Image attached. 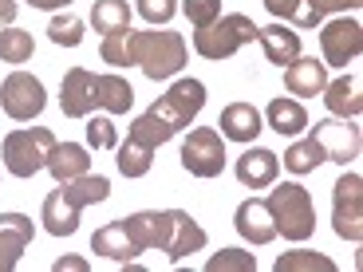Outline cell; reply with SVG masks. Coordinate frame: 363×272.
<instances>
[{"label": "cell", "mask_w": 363, "mask_h": 272, "mask_svg": "<svg viewBox=\"0 0 363 272\" xmlns=\"http://www.w3.org/2000/svg\"><path fill=\"white\" fill-rule=\"evenodd\" d=\"M272 213V225L284 241H296L304 245L312 233H316V205H312V193L300 186V181H281L277 190L264 198Z\"/></svg>", "instance_id": "cell-1"}, {"label": "cell", "mask_w": 363, "mask_h": 272, "mask_svg": "<svg viewBox=\"0 0 363 272\" xmlns=\"http://www.w3.org/2000/svg\"><path fill=\"white\" fill-rule=\"evenodd\" d=\"M130 60L146 79H170L186 67V40L178 32H135L130 28Z\"/></svg>", "instance_id": "cell-2"}, {"label": "cell", "mask_w": 363, "mask_h": 272, "mask_svg": "<svg viewBox=\"0 0 363 272\" xmlns=\"http://www.w3.org/2000/svg\"><path fill=\"white\" fill-rule=\"evenodd\" d=\"M55 150V135L48 127H20L12 135H4V170L12 178H32V174L48 170V158Z\"/></svg>", "instance_id": "cell-3"}, {"label": "cell", "mask_w": 363, "mask_h": 272, "mask_svg": "<svg viewBox=\"0 0 363 272\" xmlns=\"http://www.w3.org/2000/svg\"><path fill=\"white\" fill-rule=\"evenodd\" d=\"M257 40V24L245 16V12H229V16H218L209 28H198L194 32V52L201 60H229L237 55L245 44Z\"/></svg>", "instance_id": "cell-4"}, {"label": "cell", "mask_w": 363, "mask_h": 272, "mask_svg": "<svg viewBox=\"0 0 363 272\" xmlns=\"http://www.w3.org/2000/svg\"><path fill=\"white\" fill-rule=\"evenodd\" d=\"M201 107H206V83L201 79H178L166 95H158V99L150 103V115L178 135V130H186L194 118L201 115Z\"/></svg>", "instance_id": "cell-5"}, {"label": "cell", "mask_w": 363, "mask_h": 272, "mask_svg": "<svg viewBox=\"0 0 363 272\" xmlns=\"http://www.w3.org/2000/svg\"><path fill=\"white\" fill-rule=\"evenodd\" d=\"M206 241H209L206 229H201L186 209H162V213H158V245L155 249H162L174 264L186 261L190 253H201Z\"/></svg>", "instance_id": "cell-6"}, {"label": "cell", "mask_w": 363, "mask_h": 272, "mask_svg": "<svg viewBox=\"0 0 363 272\" xmlns=\"http://www.w3.org/2000/svg\"><path fill=\"white\" fill-rule=\"evenodd\" d=\"M332 229L336 237L359 245L363 241V178L359 174H340V181L332 186Z\"/></svg>", "instance_id": "cell-7"}, {"label": "cell", "mask_w": 363, "mask_h": 272, "mask_svg": "<svg viewBox=\"0 0 363 272\" xmlns=\"http://www.w3.org/2000/svg\"><path fill=\"white\" fill-rule=\"evenodd\" d=\"M182 166L194 178H218L225 170V138L213 127H194L182 142Z\"/></svg>", "instance_id": "cell-8"}, {"label": "cell", "mask_w": 363, "mask_h": 272, "mask_svg": "<svg viewBox=\"0 0 363 272\" xmlns=\"http://www.w3.org/2000/svg\"><path fill=\"white\" fill-rule=\"evenodd\" d=\"M308 135L320 142L328 162H336V166H347L363 150V130L355 127V118H336V115L320 118L316 127H308Z\"/></svg>", "instance_id": "cell-9"}, {"label": "cell", "mask_w": 363, "mask_h": 272, "mask_svg": "<svg viewBox=\"0 0 363 272\" xmlns=\"http://www.w3.org/2000/svg\"><path fill=\"white\" fill-rule=\"evenodd\" d=\"M44 103H48V91L36 75L12 72L9 79L0 83V107H4V115H9L12 123H32V118L44 110Z\"/></svg>", "instance_id": "cell-10"}, {"label": "cell", "mask_w": 363, "mask_h": 272, "mask_svg": "<svg viewBox=\"0 0 363 272\" xmlns=\"http://www.w3.org/2000/svg\"><path fill=\"white\" fill-rule=\"evenodd\" d=\"M320 52H324V64L328 67H347L352 60H359L363 52V28L359 20H328L320 28Z\"/></svg>", "instance_id": "cell-11"}, {"label": "cell", "mask_w": 363, "mask_h": 272, "mask_svg": "<svg viewBox=\"0 0 363 272\" xmlns=\"http://www.w3.org/2000/svg\"><path fill=\"white\" fill-rule=\"evenodd\" d=\"M91 253L107 256V261H118V264H130V261H138L146 249L138 245L130 221L123 217V221H111V225L95 229V237H91Z\"/></svg>", "instance_id": "cell-12"}, {"label": "cell", "mask_w": 363, "mask_h": 272, "mask_svg": "<svg viewBox=\"0 0 363 272\" xmlns=\"http://www.w3.org/2000/svg\"><path fill=\"white\" fill-rule=\"evenodd\" d=\"M95 107H99V103H95V72H87V67L64 72V83H60V110H64L67 118H87Z\"/></svg>", "instance_id": "cell-13"}, {"label": "cell", "mask_w": 363, "mask_h": 272, "mask_svg": "<svg viewBox=\"0 0 363 272\" xmlns=\"http://www.w3.org/2000/svg\"><path fill=\"white\" fill-rule=\"evenodd\" d=\"M36 225L24 213H0V272H12L24 256V249L32 245Z\"/></svg>", "instance_id": "cell-14"}, {"label": "cell", "mask_w": 363, "mask_h": 272, "mask_svg": "<svg viewBox=\"0 0 363 272\" xmlns=\"http://www.w3.org/2000/svg\"><path fill=\"white\" fill-rule=\"evenodd\" d=\"M233 229L241 233V241L249 245H269L277 237V225H272V213L264 205V198H245L233 213Z\"/></svg>", "instance_id": "cell-15"}, {"label": "cell", "mask_w": 363, "mask_h": 272, "mask_svg": "<svg viewBox=\"0 0 363 272\" xmlns=\"http://www.w3.org/2000/svg\"><path fill=\"white\" fill-rule=\"evenodd\" d=\"M233 170H237V181H241V186L264 190V186H272L277 174H281V158L272 154V150H264V146H249L245 154L237 158Z\"/></svg>", "instance_id": "cell-16"}, {"label": "cell", "mask_w": 363, "mask_h": 272, "mask_svg": "<svg viewBox=\"0 0 363 272\" xmlns=\"http://www.w3.org/2000/svg\"><path fill=\"white\" fill-rule=\"evenodd\" d=\"M79 213L83 209L75 205L72 198H67V190L60 186V190H52L44 198V209H40V221H44V229L52 237H72L75 229H79Z\"/></svg>", "instance_id": "cell-17"}, {"label": "cell", "mask_w": 363, "mask_h": 272, "mask_svg": "<svg viewBox=\"0 0 363 272\" xmlns=\"http://www.w3.org/2000/svg\"><path fill=\"white\" fill-rule=\"evenodd\" d=\"M284 87H289V95L316 99L320 91L328 87V64L324 60H292L284 67Z\"/></svg>", "instance_id": "cell-18"}, {"label": "cell", "mask_w": 363, "mask_h": 272, "mask_svg": "<svg viewBox=\"0 0 363 272\" xmlns=\"http://www.w3.org/2000/svg\"><path fill=\"white\" fill-rule=\"evenodd\" d=\"M218 127H221V138H229V142H253L264 130V123H261V110L253 103H229L221 110Z\"/></svg>", "instance_id": "cell-19"}, {"label": "cell", "mask_w": 363, "mask_h": 272, "mask_svg": "<svg viewBox=\"0 0 363 272\" xmlns=\"http://www.w3.org/2000/svg\"><path fill=\"white\" fill-rule=\"evenodd\" d=\"M363 79L359 75H340V79H332L320 95H324L328 110L336 118H359L363 115Z\"/></svg>", "instance_id": "cell-20"}, {"label": "cell", "mask_w": 363, "mask_h": 272, "mask_svg": "<svg viewBox=\"0 0 363 272\" xmlns=\"http://www.w3.org/2000/svg\"><path fill=\"white\" fill-rule=\"evenodd\" d=\"M257 40H261L269 64L277 67H289L292 60H300V36L289 32L284 24H269V28H257Z\"/></svg>", "instance_id": "cell-21"}, {"label": "cell", "mask_w": 363, "mask_h": 272, "mask_svg": "<svg viewBox=\"0 0 363 272\" xmlns=\"http://www.w3.org/2000/svg\"><path fill=\"white\" fill-rule=\"evenodd\" d=\"M48 170H52V178L64 186V181H75L79 174L91 170V154H87V146L79 142H55L52 158H48Z\"/></svg>", "instance_id": "cell-22"}, {"label": "cell", "mask_w": 363, "mask_h": 272, "mask_svg": "<svg viewBox=\"0 0 363 272\" xmlns=\"http://www.w3.org/2000/svg\"><path fill=\"white\" fill-rule=\"evenodd\" d=\"M95 103L107 115H127L135 103V87L123 75H95Z\"/></svg>", "instance_id": "cell-23"}, {"label": "cell", "mask_w": 363, "mask_h": 272, "mask_svg": "<svg viewBox=\"0 0 363 272\" xmlns=\"http://www.w3.org/2000/svg\"><path fill=\"white\" fill-rule=\"evenodd\" d=\"M264 118H269V127L281 138H296L300 130H308V110L300 107L296 99H272Z\"/></svg>", "instance_id": "cell-24"}, {"label": "cell", "mask_w": 363, "mask_h": 272, "mask_svg": "<svg viewBox=\"0 0 363 272\" xmlns=\"http://www.w3.org/2000/svg\"><path fill=\"white\" fill-rule=\"evenodd\" d=\"M115 150H118L115 166H118V174H123V178H146V174H150V166H155V146L138 142V138H130V135H127V142L115 146Z\"/></svg>", "instance_id": "cell-25"}, {"label": "cell", "mask_w": 363, "mask_h": 272, "mask_svg": "<svg viewBox=\"0 0 363 272\" xmlns=\"http://www.w3.org/2000/svg\"><path fill=\"white\" fill-rule=\"evenodd\" d=\"M91 24H95V32H103V36H111V32H127L130 28V4L127 0H95Z\"/></svg>", "instance_id": "cell-26"}, {"label": "cell", "mask_w": 363, "mask_h": 272, "mask_svg": "<svg viewBox=\"0 0 363 272\" xmlns=\"http://www.w3.org/2000/svg\"><path fill=\"white\" fill-rule=\"evenodd\" d=\"M64 190H67V198L75 201V205H95V201H107V193H111V181L103 178V174H79L75 181H64Z\"/></svg>", "instance_id": "cell-27"}, {"label": "cell", "mask_w": 363, "mask_h": 272, "mask_svg": "<svg viewBox=\"0 0 363 272\" xmlns=\"http://www.w3.org/2000/svg\"><path fill=\"white\" fill-rule=\"evenodd\" d=\"M272 268L277 272H336V261L324 253H312V249H296V253H281Z\"/></svg>", "instance_id": "cell-28"}, {"label": "cell", "mask_w": 363, "mask_h": 272, "mask_svg": "<svg viewBox=\"0 0 363 272\" xmlns=\"http://www.w3.org/2000/svg\"><path fill=\"white\" fill-rule=\"evenodd\" d=\"M320 162H328V158H324V150H320V142L312 135L292 142L289 150H284V170H292V174H312Z\"/></svg>", "instance_id": "cell-29"}, {"label": "cell", "mask_w": 363, "mask_h": 272, "mask_svg": "<svg viewBox=\"0 0 363 272\" xmlns=\"http://www.w3.org/2000/svg\"><path fill=\"white\" fill-rule=\"evenodd\" d=\"M32 52H36V44H32V36H28L24 28L9 24L0 32V64H28Z\"/></svg>", "instance_id": "cell-30"}, {"label": "cell", "mask_w": 363, "mask_h": 272, "mask_svg": "<svg viewBox=\"0 0 363 272\" xmlns=\"http://www.w3.org/2000/svg\"><path fill=\"white\" fill-rule=\"evenodd\" d=\"M264 8L277 20H292L296 28H320V16L308 8V0H264Z\"/></svg>", "instance_id": "cell-31"}, {"label": "cell", "mask_w": 363, "mask_h": 272, "mask_svg": "<svg viewBox=\"0 0 363 272\" xmlns=\"http://www.w3.org/2000/svg\"><path fill=\"white\" fill-rule=\"evenodd\" d=\"M130 138H138V142H146V146H155V150H158L162 142H170V138H174V130L166 127V123H158L150 110H143V115L130 123Z\"/></svg>", "instance_id": "cell-32"}, {"label": "cell", "mask_w": 363, "mask_h": 272, "mask_svg": "<svg viewBox=\"0 0 363 272\" xmlns=\"http://www.w3.org/2000/svg\"><path fill=\"white\" fill-rule=\"evenodd\" d=\"M206 272H257V256L245 249H221L218 256H209Z\"/></svg>", "instance_id": "cell-33"}, {"label": "cell", "mask_w": 363, "mask_h": 272, "mask_svg": "<svg viewBox=\"0 0 363 272\" xmlns=\"http://www.w3.org/2000/svg\"><path fill=\"white\" fill-rule=\"evenodd\" d=\"M48 36L60 47H79L83 44V20L72 16V12H64V16H55L52 24H48Z\"/></svg>", "instance_id": "cell-34"}, {"label": "cell", "mask_w": 363, "mask_h": 272, "mask_svg": "<svg viewBox=\"0 0 363 272\" xmlns=\"http://www.w3.org/2000/svg\"><path fill=\"white\" fill-rule=\"evenodd\" d=\"M87 146L91 150H115L118 146V130L107 115H87Z\"/></svg>", "instance_id": "cell-35"}, {"label": "cell", "mask_w": 363, "mask_h": 272, "mask_svg": "<svg viewBox=\"0 0 363 272\" xmlns=\"http://www.w3.org/2000/svg\"><path fill=\"white\" fill-rule=\"evenodd\" d=\"M99 55H103V64H111V67H130L135 64V60H130V28L127 32H111V36H103Z\"/></svg>", "instance_id": "cell-36"}, {"label": "cell", "mask_w": 363, "mask_h": 272, "mask_svg": "<svg viewBox=\"0 0 363 272\" xmlns=\"http://www.w3.org/2000/svg\"><path fill=\"white\" fill-rule=\"evenodd\" d=\"M182 12L190 16L194 28H209L221 16V0H182Z\"/></svg>", "instance_id": "cell-37"}, {"label": "cell", "mask_w": 363, "mask_h": 272, "mask_svg": "<svg viewBox=\"0 0 363 272\" xmlns=\"http://www.w3.org/2000/svg\"><path fill=\"white\" fill-rule=\"evenodd\" d=\"M138 12H143L146 24H170L178 4L174 0H138Z\"/></svg>", "instance_id": "cell-38"}, {"label": "cell", "mask_w": 363, "mask_h": 272, "mask_svg": "<svg viewBox=\"0 0 363 272\" xmlns=\"http://www.w3.org/2000/svg\"><path fill=\"white\" fill-rule=\"evenodd\" d=\"M363 0H308V8L316 12L320 20L328 16V12H347V8H359Z\"/></svg>", "instance_id": "cell-39"}, {"label": "cell", "mask_w": 363, "mask_h": 272, "mask_svg": "<svg viewBox=\"0 0 363 272\" xmlns=\"http://www.w3.org/2000/svg\"><path fill=\"white\" fill-rule=\"evenodd\" d=\"M52 268L55 272H87V261H83V256H60Z\"/></svg>", "instance_id": "cell-40"}, {"label": "cell", "mask_w": 363, "mask_h": 272, "mask_svg": "<svg viewBox=\"0 0 363 272\" xmlns=\"http://www.w3.org/2000/svg\"><path fill=\"white\" fill-rule=\"evenodd\" d=\"M16 20V0H0V32Z\"/></svg>", "instance_id": "cell-41"}, {"label": "cell", "mask_w": 363, "mask_h": 272, "mask_svg": "<svg viewBox=\"0 0 363 272\" xmlns=\"http://www.w3.org/2000/svg\"><path fill=\"white\" fill-rule=\"evenodd\" d=\"M28 4H32V8H67L72 0H28Z\"/></svg>", "instance_id": "cell-42"}]
</instances>
